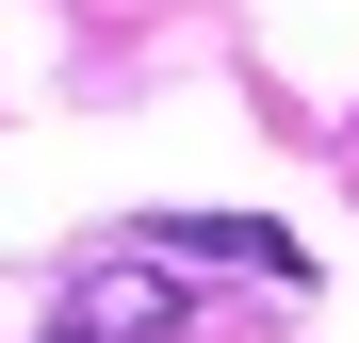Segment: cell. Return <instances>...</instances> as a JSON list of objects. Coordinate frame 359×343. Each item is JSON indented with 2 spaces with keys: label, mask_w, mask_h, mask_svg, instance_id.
Returning <instances> with one entry per match:
<instances>
[{
  "label": "cell",
  "mask_w": 359,
  "mask_h": 343,
  "mask_svg": "<svg viewBox=\"0 0 359 343\" xmlns=\"http://www.w3.org/2000/svg\"><path fill=\"white\" fill-rule=\"evenodd\" d=\"M180 295H196V262H163L147 229H131V246H98L66 295H49V343H163Z\"/></svg>",
  "instance_id": "1"
},
{
  "label": "cell",
  "mask_w": 359,
  "mask_h": 343,
  "mask_svg": "<svg viewBox=\"0 0 359 343\" xmlns=\"http://www.w3.org/2000/svg\"><path fill=\"white\" fill-rule=\"evenodd\" d=\"M147 246H163V262H212V278H311L294 229H262V213H163Z\"/></svg>",
  "instance_id": "2"
}]
</instances>
